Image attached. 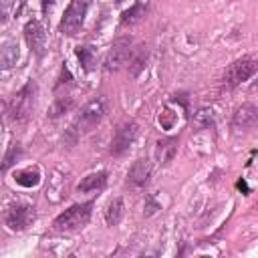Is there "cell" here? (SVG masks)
<instances>
[{
  "mask_svg": "<svg viewBox=\"0 0 258 258\" xmlns=\"http://www.w3.org/2000/svg\"><path fill=\"white\" fill-rule=\"evenodd\" d=\"M91 214H93V202L75 204L69 210H64L60 216H56L52 226L56 232H75V230H81L89 224Z\"/></svg>",
  "mask_w": 258,
  "mask_h": 258,
  "instance_id": "6da1fadb",
  "label": "cell"
},
{
  "mask_svg": "<svg viewBox=\"0 0 258 258\" xmlns=\"http://www.w3.org/2000/svg\"><path fill=\"white\" fill-rule=\"evenodd\" d=\"M34 95H36V85L34 81H28L8 103V115L12 121H26L28 115L32 113L34 107Z\"/></svg>",
  "mask_w": 258,
  "mask_h": 258,
  "instance_id": "7a4b0ae2",
  "label": "cell"
},
{
  "mask_svg": "<svg viewBox=\"0 0 258 258\" xmlns=\"http://www.w3.org/2000/svg\"><path fill=\"white\" fill-rule=\"evenodd\" d=\"M87 10H89V0H71V4L67 6L64 14L60 18L58 30L67 36H75L85 22Z\"/></svg>",
  "mask_w": 258,
  "mask_h": 258,
  "instance_id": "3957f363",
  "label": "cell"
},
{
  "mask_svg": "<svg viewBox=\"0 0 258 258\" xmlns=\"http://www.w3.org/2000/svg\"><path fill=\"white\" fill-rule=\"evenodd\" d=\"M256 71H258V62L254 58H250V56L238 58V60H234L226 69V73H224V85L230 87V89H234V87L246 83L250 77H254Z\"/></svg>",
  "mask_w": 258,
  "mask_h": 258,
  "instance_id": "277c9868",
  "label": "cell"
},
{
  "mask_svg": "<svg viewBox=\"0 0 258 258\" xmlns=\"http://www.w3.org/2000/svg\"><path fill=\"white\" fill-rule=\"evenodd\" d=\"M105 115H107V101H105L103 97H97V99L89 101V103L81 109V113H79V119H77L79 131H83V133L91 131L93 127H97V125L101 123V119H103Z\"/></svg>",
  "mask_w": 258,
  "mask_h": 258,
  "instance_id": "5b68a950",
  "label": "cell"
},
{
  "mask_svg": "<svg viewBox=\"0 0 258 258\" xmlns=\"http://www.w3.org/2000/svg\"><path fill=\"white\" fill-rule=\"evenodd\" d=\"M139 137V125L135 121H125L117 127L113 139H111V153L113 155H123L125 151L131 149L135 139Z\"/></svg>",
  "mask_w": 258,
  "mask_h": 258,
  "instance_id": "8992f818",
  "label": "cell"
},
{
  "mask_svg": "<svg viewBox=\"0 0 258 258\" xmlns=\"http://www.w3.org/2000/svg\"><path fill=\"white\" fill-rule=\"evenodd\" d=\"M34 218V208L28 206V204H12L8 210H6V216H4V222L8 226V230L12 232H22L30 226Z\"/></svg>",
  "mask_w": 258,
  "mask_h": 258,
  "instance_id": "52a82bcc",
  "label": "cell"
},
{
  "mask_svg": "<svg viewBox=\"0 0 258 258\" xmlns=\"http://www.w3.org/2000/svg\"><path fill=\"white\" fill-rule=\"evenodd\" d=\"M129 60H131V40L129 38H119V40L113 42V46L109 48V52L105 56V71H109V73L119 71Z\"/></svg>",
  "mask_w": 258,
  "mask_h": 258,
  "instance_id": "ba28073f",
  "label": "cell"
},
{
  "mask_svg": "<svg viewBox=\"0 0 258 258\" xmlns=\"http://www.w3.org/2000/svg\"><path fill=\"white\" fill-rule=\"evenodd\" d=\"M24 38H26V44L30 46V50L36 56H42L44 54L46 32H44V26L40 24V20H28L26 22V26H24Z\"/></svg>",
  "mask_w": 258,
  "mask_h": 258,
  "instance_id": "9c48e42d",
  "label": "cell"
},
{
  "mask_svg": "<svg viewBox=\"0 0 258 258\" xmlns=\"http://www.w3.org/2000/svg\"><path fill=\"white\" fill-rule=\"evenodd\" d=\"M258 125V109L252 103H244L236 107L232 115V129L234 131H246Z\"/></svg>",
  "mask_w": 258,
  "mask_h": 258,
  "instance_id": "30bf717a",
  "label": "cell"
},
{
  "mask_svg": "<svg viewBox=\"0 0 258 258\" xmlns=\"http://www.w3.org/2000/svg\"><path fill=\"white\" fill-rule=\"evenodd\" d=\"M149 179H151V163H149V159L141 157V159L133 161V165L127 171V181L133 187H143V185L149 183Z\"/></svg>",
  "mask_w": 258,
  "mask_h": 258,
  "instance_id": "8fae6325",
  "label": "cell"
},
{
  "mask_svg": "<svg viewBox=\"0 0 258 258\" xmlns=\"http://www.w3.org/2000/svg\"><path fill=\"white\" fill-rule=\"evenodd\" d=\"M105 185H107V171H97V173H89L87 177H83L77 189L81 194H91V191H101Z\"/></svg>",
  "mask_w": 258,
  "mask_h": 258,
  "instance_id": "7c38bea8",
  "label": "cell"
},
{
  "mask_svg": "<svg viewBox=\"0 0 258 258\" xmlns=\"http://www.w3.org/2000/svg\"><path fill=\"white\" fill-rule=\"evenodd\" d=\"M175 151H177V137L161 139V141H157V145H155V157H157V161H159L161 165H167V163L173 159Z\"/></svg>",
  "mask_w": 258,
  "mask_h": 258,
  "instance_id": "4fadbf2b",
  "label": "cell"
},
{
  "mask_svg": "<svg viewBox=\"0 0 258 258\" xmlns=\"http://www.w3.org/2000/svg\"><path fill=\"white\" fill-rule=\"evenodd\" d=\"M75 54H77V58H79V62H81V69H83L85 73H91V71L95 69V64H97V50H95L91 44L77 46V48H75Z\"/></svg>",
  "mask_w": 258,
  "mask_h": 258,
  "instance_id": "5bb4252c",
  "label": "cell"
},
{
  "mask_svg": "<svg viewBox=\"0 0 258 258\" xmlns=\"http://www.w3.org/2000/svg\"><path fill=\"white\" fill-rule=\"evenodd\" d=\"M145 12H147V4L139 0V2H135L129 10H125V12L121 14V24H123V26L135 24V22H139V20L145 16Z\"/></svg>",
  "mask_w": 258,
  "mask_h": 258,
  "instance_id": "9a60e30c",
  "label": "cell"
},
{
  "mask_svg": "<svg viewBox=\"0 0 258 258\" xmlns=\"http://www.w3.org/2000/svg\"><path fill=\"white\" fill-rule=\"evenodd\" d=\"M123 212H125V206H123V200L121 198H115L109 202L107 210H105V222L107 226H117L123 218Z\"/></svg>",
  "mask_w": 258,
  "mask_h": 258,
  "instance_id": "2e32d148",
  "label": "cell"
},
{
  "mask_svg": "<svg viewBox=\"0 0 258 258\" xmlns=\"http://www.w3.org/2000/svg\"><path fill=\"white\" fill-rule=\"evenodd\" d=\"M73 105H75L73 97H56L54 103H52L50 109H48V117H50V119H56V117L69 113V111L73 109Z\"/></svg>",
  "mask_w": 258,
  "mask_h": 258,
  "instance_id": "e0dca14e",
  "label": "cell"
},
{
  "mask_svg": "<svg viewBox=\"0 0 258 258\" xmlns=\"http://www.w3.org/2000/svg\"><path fill=\"white\" fill-rule=\"evenodd\" d=\"M14 179H16L18 185L34 187V185H38V181H40V173H38V169H24V171H18V173L14 175Z\"/></svg>",
  "mask_w": 258,
  "mask_h": 258,
  "instance_id": "ac0fdd59",
  "label": "cell"
},
{
  "mask_svg": "<svg viewBox=\"0 0 258 258\" xmlns=\"http://www.w3.org/2000/svg\"><path fill=\"white\" fill-rule=\"evenodd\" d=\"M18 46L12 44V42H6L4 48H2V67L4 69H10L16 64V58H18Z\"/></svg>",
  "mask_w": 258,
  "mask_h": 258,
  "instance_id": "d6986e66",
  "label": "cell"
},
{
  "mask_svg": "<svg viewBox=\"0 0 258 258\" xmlns=\"http://www.w3.org/2000/svg\"><path fill=\"white\" fill-rule=\"evenodd\" d=\"M145 62H147V52L145 50H139L135 56H131V60H129V73H131V77H139V73L145 69Z\"/></svg>",
  "mask_w": 258,
  "mask_h": 258,
  "instance_id": "ffe728a7",
  "label": "cell"
},
{
  "mask_svg": "<svg viewBox=\"0 0 258 258\" xmlns=\"http://www.w3.org/2000/svg\"><path fill=\"white\" fill-rule=\"evenodd\" d=\"M196 123L202 127H210L214 123V111L212 109H200L196 113Z\"/></svg>",
  "mask_w": 258,
  "mask_h": 258,
  "instance_id": "44dd1931",
  "label": "cell"
},
{
  "mask_svg": "<svg viewBox=\"0 0 258 258\" xmlns=\"http://www.w3.org/2000/svg\"><path fill=\"white\" fill-rule=\"evenodd\" d=\"M20 153H22V151H20V147H18V145H12V147H10V151L4 155V165H2V169L6 171V169H8V167L14 163V159H16Z\"/></svg>",
  "mask_w": 258,
  "mask_h": 258,
  "instance_id": "7402d4cb",
  "label": "cell"
},
{
  "mask_svg": "<svg viewBox=\"0 0 258 258\" xmlns=\"http://www.w3.org/2000/svg\"><path fill=\"white\" fill-rule=\"evenodd\" d=\"M71 81H73V77H71L69 69L62 67V71H60V79H58V83H56V89H60L62 85H71Z\"/></svg>",
  "mask_w": 258,
  "mask_h": 258,
  "instance_id": "603a6c76",
  "label": "cell"
},
{
  "mask_svg": "<svg viewBox=\"0 0 258 258\" xmlns=\"http://www.w3.org/2000/svg\"><path fill=\"white\" fill-rule=\"evenodd\" d=\"M54 2H56V0H40V8H42V14H44V16H46V14L52 10Z\"/></svg>",
  "mask_w": 258,
  "mask_h": 258,
  "instance_id": "cb8c5ba5",
  "label": "cell"
},
{
  "mask_svg": "<svg viewBox=\"0 0 258 258\" xmlns=\"http://www.w3.org/2000/svg\"><path fill=\"white\" fill-rule=\"evenodd\" d=\"M115 2H117V4H121V2H125V0H115Z\"/></svg>",
  "mask_w": 258,
  "mask_h": 258,
  "instance_id": "d4e9b609",
  "label": "cell"
}]
</instances>
